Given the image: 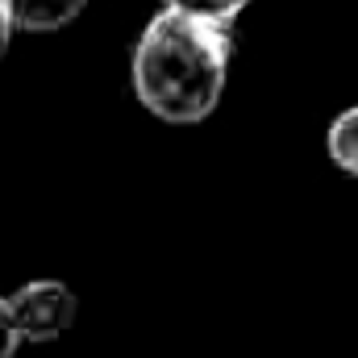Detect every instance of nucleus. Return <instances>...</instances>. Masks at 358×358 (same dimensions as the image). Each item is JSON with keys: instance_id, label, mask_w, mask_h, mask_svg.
<instances>
[{"instance_id": "39448f33", "label": "nucleus", "mask_w": 358, "mask_h": 358, "mask_svg": "<svg viewBox=\"0 0 358 358\" xmlns=\"http://www.w3.org/2000/svg\"><path fill=\"white\" fill-rule=\"evenodd\" d=\"M163 4L187 13V17H204V21H225V25H234V17H238L250 0H163Z\"/></svg>"}, {"instance_id": "f257e3e1", "label": "nucleus", "mask_w": 358, "mask_h": 358, "mask_svg": "<svg viewBox=\"0 0 358 358\" xmlns=\"http://www.w3.org/2000/svg\"><path fill=\"white\" fill-rule=\"evenodd\" d=\"M225 76H229V25L187 17L179 8H163L146 21L129 63L138 104L167 125L204 121L221 104Z\"/></svg>"}, {"instance_id": "7ed1b4c3", "label": "nucleus", "mask_w": 358, "mask_h": 358, "mask_svg": "<svg viewBox=\"0 0 358 358\" xmlns=\"http://www.w3.org/2000/svg\"><path fill=\"white\" fill-rule=\"evenodd\" d=\"M84 8L88 0H4L13 29H25V34H55L71 25Z\"/></svg>"}, {"instance_id": "423d86ee", "label": "nucleus", "mask_w": 358, "mask_h": 358, "mask_svg": "<svg viewBox=\"0 0 358 358\" xmlns=\"http://www.w3.org/2000/svg\"><path fill=\"white\" fill-rule=\"evenodd\" d=\"M21 350V334H17V321L8 313V300L0 296V358H17Z\"/></svg>"}, {"instance_id": "20e7f679", "label": "nucleus", "mask_w": 358, "mask_h": 358, "mask_svg": "<svg viewBox=\"0 0 358 358\" xmlns=\"http://www.w3.org/2000/svg\"><path fill=\"white\" fill-rule=\"evenodd\" d=\"M325 146H329V159H334V167H342L346 176L358 179V104L342 108V113L329 121Z\"/></svg>"}, {"instance_id": "0eeeda50", "label": "nucleus", "mask_w": 358, "mask_h": 358, "mask_svg": "<svg viewBox=\"0 0 358 358\" xmlns=\"http://www.w3.org/2000/svg\"><path fill=\"white\" fill-rule=\"evenodd\" d=\"M8 46H13V21H8V13H4V0H0V59L8 55Z\"/></svg>"}, {"instance_id": "f03ea898", "label": "nucleus", "mask_w": 358, "mask_h": 358, "mask_svg": "<svg viewBox=\"0 0 358 358\" xmlns=\"http://www.w3.org/2000/svg\"><path fill=\"white\" fill-rule=\"evenodd\" d=\"M4 300H8L21 342H34V346L59 342L76 321V296L63 279H34Z\"/></svg>"}]
</instances>
